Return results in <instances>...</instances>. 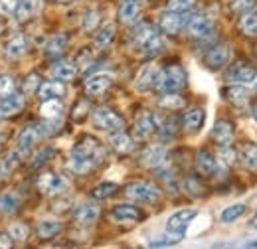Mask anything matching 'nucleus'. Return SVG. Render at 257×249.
Returning <instances> with one entry per match:
<instances>
[{
    "mask_svg": "<svg viewBox=\"0 0 257 249\" xmlns=\"http://www.w3.org/2000/svg\"><path fill=\"white\" fill-rule=\"evenodd\" d=\"M133 42L147 54V56H157L164 50V42L157 26L153 24H141L133 32Z\"/></svg>",
    "mask_w": 257,
    "mask_h": 249,
    "instance_id": "1",
    "label": "nucleus"
},
{
    "mask_svg": "<svg viewBox=\"0 0 257 249\" xmlns=\"http://www.w3.org/2000/svg\"><path fill=\"white\" fill-rule=\"evenodd\" d=\"M186 81H188V77H186L184 67L178 65V63H170V65L159 69V77H157V87L155 89H159L162 93L180 91L182 87H186Z\"/></svg>",
    "mask_w": 257,
    "mask_h": 249,
    "instance_id": "2",
    "label": "nucleus"
},
{
    "mask_svg": "<svg viewBox=\"0 0 257 249\" xmlns=\"http://www.w3.org/2000/svg\"><path fill=\"white\" fill-rule=\"evenodd\" d=\"M71 155L81 156V158L89 160L93 166H97V164H101V162L105 160V147H103V145L97 141L95 137L85 135V137H81V139H79V141L73 145Z\"/></svg>",
    "mask_w": 257,
    "mask_h": 249,
    "instance_id": "3",
    "label": "nucleus"
},
{
    "mask_svg": "<svg viewBox=\"0 0 257 249\" xmlns=\"http://www.w3.org/2000/svg\"><path fill=\"white\" fill-rule=\"evenodd\" d=\"M196 216H198V212L194 208L178 210L176 214H172L168 218V221H166V233L172 239H176V241L184 239V235H186V231H188V227H190V223H192V219Z\"/></svg>",
    "mask_w": 257,
    "mask_h": 249,
    "instance_id": "4",
    "label": "nucleus"
},
{
    "mask_svg": "<svg viewBox=\"0 0 257 249\" xmlns=\"http://www.w3.org/2000/svg\"><path fill=\"white\" fill-rule=\"evenodd\" d=\"M125 196L139 204H157L162 198L161 190L151 182H131L125 188Z\"/></svg>",
    "mask_w": 257,
    "mask_h": 249,
    "instance_id": "5",
    "label": "nucleus"
},
{
    "mask_svg": "<svg viewBox=\"0 0 257 249\" xmlns=\"http://www.w3.org/2000/svg\"><path fill=\"white\" fill-rule=\"evenodd\" d=\"M93 125L101 131L115 133V131H123L125 129V119L117 111H113L111 107H99L93 113Z\"/></svg>",
    "mask_w": 257,
    "mask_h": 249,
    "instance_id": "6",
    "label": "nucleus"
},
{
    "mask_svg": "<svg viewBox=\"0 0 257 249\" xmlns=\"http://www.w3.org/2000/svg\"><path fill=\"white\" fill-rule=\"evenodd\" d=\"M44 137H46V135H44L42 123L28 125V127L18 135V155L22 156V158H26V156L34 151L36 143H38L40 139H44Z\"/></svg>",
    "mask_w": 257,
    "mask_h": 249,
    "instance_id": "7",
    "label": "nucleus"
},
{
    "mask_svg": "<svg viewBox=\"0 0 257 249\" xmlns=\"http://www.w3.org/2000/svg\"><path fill=\"white\" fill-rule=\"evenodd\" d=\"M225 79L229 83H253L257 79V67L251 62H235L225 71Z\"/></svg>",
    "mask_w": 257,
    "mask_h": 249,
    "instance_id": "8",
    "label": "nucleus"
},
{
    "mask_svg": "<svg viewBox=\"0 0 257 249\" xmlns=\"http://www.w3.org/2000/svg\"><path fill=\"white\" fill-rule=\"evenodd\" d=\"M184 30L188 32V36L192 40H206L212 30H214V24H212V18L204 12H198V14H192L186 22V28Z\"/></svg>",
    "mask_w": 257,
    "mask_h": 249,
    "instance_id": "9",
    "label": "nucleus"
},
{
    "mask_svg": "<svg viewBox=\"0 0 257 249\" xmlns=\"http://www.w3.org/2000/svg\"><path fill=\"white\" fill-rule=\"evenodd\" d=\"M36 188L42 192V194H48V196H58L67 190V180L64 176H60L58 172H44L42 176H38L36 180Z\"/></svg>",
    "mask_w": 257,
    "mask_h": 249,
    "instance_id": "10",
    "label": "nucleus"
},
{
    "mask_svg": "<svg viewBox=\"0 0 257 249\" xmlns=\"http://www.w3.org/2000/svg\"><path fill=\"white\" fill-rule=\"evenodd\" d=\"M229 58H231V50H229V46L227 44H216V46H212L206 54H204V65L208 67V69H222L224 65H227L229 62Z\"/></svg>",
    "mask_w": 257,
    "mask_h": 249,
    "instance_id": "11",
    "label": "nucleus"
},
{
    "mask_svg": "<svg viewBox=\"0 0 257 249\" xmlns=\"http://www.w3.org/2000/svg\"><path fill=\"white\" fill-rule=\"evenodd\" d=\"M186 22H188V16L184 12H172V10H166L161 16V28L164 30V34L168 36H176L186 28Z\"/></svg>",
    "mask_w": 257,
    "mask_h": 249,
    "instance_id": "12",
    "label": "nucleus"
},
{
    "mask_svg": "<svg viewBox=\"0 0 257 249\" xmlns=\"http://www.w3.org/2000/svg\"><path fill=\"white\" fill-rule=\"evenodd\" d=\"M159 125L161 123H159V119H157L155 113L145 111V113L139 115V119H137V123H135V137L141 139V141H145V139L153 137V135L159 131Z\"/></svg>",
    "mask_w": 257,
    "mask_h": 249,
    "instance_id": "13",
    "label": "nucleus"
},
{
    "mask_svg": "<svg viewBox=\"0 0 257 249\" xmlns=\"http://www.w3.org/2000/svg\"><path fill=\"white\" fill-rule=\"evenodd\" d=\"M46 6V0H18V6L14 10V20L16 22H28L34 16H38Z\"/></svg>",
    "mask_w": 257,
    "mask_h": 249,
    "instance_id": "14",
    "label": "nucleus"
},
{
    "mask_svg": "<svg viewBox=\"0 0 257 249\" xmlns=\"http://www.w3.org/2000/svg\"><path fill=\"white\" fill-rule=\"evenodd\" d=\"M111 219L117 223H137L145 219V214L133 204H119L111 210Z\"/></svg>",
    "mask_w": 257,
    "mask_h": 249,
    "instance_id": "15",
    "label": "nucleus"
},
{
    "mask_svg": "<svg viewBox=\"0 0 257 249\" xmlns=\"http://www.w3.org/2000/svg\"><path fill=\"white\" fill-rule=\"evenodd\" d=\"M157 77H159V67H157V65H153V63L145 65V67L139 71L137 81H135L137 91L147 93V91L155 89V87H157Z\"/></svg>",
    "mask_w": 257,
    "mask_h": 249,
    "instance_id": "16",
    "label": "nucleus"
},
{
    "mask_svg": "<svg viewBox=\"0 0 257 249\" xmlns=\"http://www.w3.org/2000/svg\"><path fill=\"white\" fill-rule=\"evenodd\" d=\"M113 85V77L109 73H95L85 81V91L91 97H101Z\"/></svg>",
    "mask_w": 257,
    "mask_h": 249,
    "instance_id": "17",
    "label": "nucleus"
},
{
    "mask_svg": "<svg viewBox=\"0 0 257 249\" xmlns=\"http://www.w3.org/2000/svg\"><path fill=\"white\" fill-rule=\"evenodd\" d=\"M166 149L164 147H149V149H145L143 151V155H141V164L145 166V168H159L162 164H166Z\"/></svg>",
    "mask_w": 257,
    "mask_h": 249,
    "instance_id": "18",
    "label": "nucleus"
},
{
    "mask_svg": "<svg viewBox=\"0 0 257 249\" xmlns=\"http://www.w3.org/2000/svg\"><path fill=\"white\" fill-rule=\"evenodd\" d=\"M26 105V99L22 93H12L4 99H0V115L2 117H14L16 113H20Z\"/></svg>",
    "mask_w": 257,
    "mask_h": 249,
    "instance_id": "19",
    "label": "nucleus"
},
{
    "mask_svg": "<svg viewBox=\"0 0 257 249\" xmlns=\"http://www.w3.org/2000/svg\"><path fill=\"white\" fill-rule=\"evenodd\" d=\"M206 123V111L202 107H192L184 113L182 117V125H184V131L186 133H198Z\"/></svg>",
    "mask_w": 257,
    "mask_h": 249,
    "instance_id": "20",
    "label": "nucleus"
},
{
    "mask_svg": "<svg viewBox=\"0 0 257 249\" xmlns=\"http://www.w3.org/2000/svg\"><path fill=\"white\" fill-rule=\"evenodd\" d=\"M28 38L24 36V34H14L8 42H6V46H4V54L8 56V58H12V60H16V58H22L26 52H28Z\"/></svg>",
    "mask_w": 257,
    "mask_h": 249,
    "instance_id": "21",
    "label": "nucleus"
},
{
    "mask_svg": "<svg viewBox=\"0 0 257 249\" xmlns=\"http://www.w3.org/2000/svg\"><path fill=\"white\" fill-rule=\"evenodd\" d=\"M65 85L60 79H52V81H42L40 89H38V97L42 101H48V99H62L65 95Z\"/></svg>",
    "mask_w": 257,
    "mask_h": 249,
    "instance_id": "22",
    "label": "nucleus"
},
{
    "mask_svg": "<svg viewBox=\"0 0 257 249\" xmlns=\"http://www.w3.org/2000/svg\"><path fill=\"white\" fill-rule=\"evenodd\" d=\"M196 168L204 176L216 174L218 172V160H216V156L212 155L210 151H198V155H196Z\"/></svg>",
    "mask_w": 257,
    "mask_h": 249,
    "instance_id": "23",
    "label": "nucleus"
},
{
    "mask_svg": "<svg viewBox=\"0 0 257 249\" xmlns=\"http://www.w3.org/2000/svg\"><path fill=\"white\" fill-rule=\"evenodd\" d=\"M109 143H111L113 151L119 153V155H128V153H133V149H135V141L128 137L125 131H115V133H111Z\"/></svg>",
    "mask_w": 257,
    "mask_h": 249,
    "instance_id": "24",
    "label": "nucleus"
},
{
    "mask_svg": "<svg viewBox=\"0 0 257 249\" xmlns=\"http://www.w3.org/2000/svg\"><path fill=\"white\" fill-rule=\"evenodd\" d=\"M99 218V208L93 204H81L73 210V219L79 225H91Z\"/></svg>",
    "mask_w": 257,
    "mask_h": 249,
    "instance_id": "25",
    "label": "nucleus"
},
{
    "mask_svg": "<svg viewBox=\"0 0 257 249\" xmlns=\"http://www.w3.org/2000/svg\"><path fill=\"white\" fill-rule=\"evenodd\" d=\"M67 42H69V40H67L65 34H56V36H52V38L48 40L46 48H44L46 56H48V58H54V60L62 58L65 52V48H67Z\"/></svg>",
    "mask_w": 257,
    "mask_h": 249,
    "instance_id": "26",
    "label": "nucleus"
},
{
    "mask_svg": "<svg viewBox=\"0 0 257 249\" xmlns=\"http://www.w3.org/2000/svg\"><path fill=\"white\" fill-rule=\"evenodd\" d=\"M212 139L218 145H229L233 141V125L229 121H216L214 129H212Z\"/></svg>",
    "mask_w": 257,
    "mask_h": 249,
    "instance_id": "27",
    "label": "nucleus"
},
{
    "mask_svg": "<svg viewBox=\"0 0 257 249\" xmlns=\"http://www.w3.org/2000/svg\"><path fill=\"white\" fill-rule=\"evenodd\" d=\"M224 97L233 105H245L249 101V89L243 83H231L224 89Z\"/></svg>",
    "mask_w": 257,
    "mask_h": 249,
    "instance_id": "28",
    "label": "nucleus"
},
{
    "mask_svg": "<svg viewBox=\"0 0 257 249\" xmlns=\"http://www.w3.org/2000/svg\"><path fill=\"white\" fill-rule=\"evenodd\" d=\"M237 28L247 38H257V10H247L241 14Z\"/></svg>",
    "mask_w": 257,
    "mask_h": 249,
    "instance_id": "29",
    "label": "nucleus"
},
{
    "mask_svg": "<svg viewBox=\"0 0 257 249\" xmlns=\"http://www.w3.org/2000/svg\"><path fill=\"white\" fill-rule=\"evenodd\" d=\"M141 14V2L139 0H125L119 8V20L123 24H133Z\"/></svg>",
    "mask_w": 257,
    "mask_h": 249,
    "instance_id": "30",
    "label": "nucleus"
},
{
    "mask_svg": "<svg viewBox=\"0 0 257 249\" xmlns=\"http://www.w3.org/2000/svg\"><path fill=\"white\" fill-rule=\"evenodd\" d=\"M239 162L247 170H257V145L255 143H245L239 149Z\"/></svg>",
    "mask_w": 257,
    "mask_h": 249,
    "instance_id": "31",
    "label": "nucleus"
},
{
    "mask_svg": "<svg viewBox=\"0 0 257 249\" xmlns=\"http://www.w3.org/2000/svg\"><path fill=\"white\" fill-rule=\"evenodd\" d=\"M64 113V103L60 99H48V101H42V107H40V115L44 119H60Z\"/></svg>",
    "mask_w": 257,
    "mask_h": 249,
    "instance_id": "32",
    "label": "nucleus"
},
{
    "mask_svg": "<svg viewBox=\"0 0 257 249\" xmlns=\"http://www.w3.org/2000/svg\"><path fill=\"white\" fill-rule=\"evenodd\" d=\"M18 208H20V198H18V194L6 192V194L0 196V214H2V216H12V214L18 212Z\"/></svg>",
    "mask_w": 257,
    "mask_h": 249,
    "instance_id": "33",
    "label": "nucleus"
},
{
    "mask_svg": "<svg viewBox=\"0 0 257 249\" xmlns=\"http://www.w3.org/2000/svg\"><path fill=\"white\" fill-rule=\"evenodd\" d=\"M159 105L166 111H178V109H182L186 105V99L182 95H178L176 91H166L159 99Z\"/></svg>",
    "mask_w": 257,
    "mask_h": 249,
    "instance_id": "34",
    "label": "nucleus"
},
{
    "mask_svg": "<svg viewBox=\"0 0 257 249\" xmlns=\"http://www.w3.org/2000/svg\"><path fill=\"white\" fill-rule=\"evenodd\" d=\"M77 65L71 62H58L54 67H52V75H54V79H60V81H69V79H73L75 77V73H77V69H75Z\"/></svg>",
    "mask_w": 257,
    "mask_h": 249,
    "instance_id": "35",
    "label": "nucleus"
},
{
    "mask_svg": "<svg viewBox=\"0 0 257 249\" xmlns=\"http://www.w3.org/2000/svg\"><path fill=\"white\" fill-rule=\"evenodd\" d=\"M113 38H115V26H113V24H105V26H101L99 32L95 34L93 44H95L97 50H105V48L111 46Z\"/></svg>",
    "mask_w": 257,
    "mask_h": 249,
    "instance_id": "36",
    "label": "nucleus"
},
{
    "mask_svg": "<svg viewBox=\"0 0 257 249\" xmlns=\"http://www.w3.org/2000/svg\"><path fill=\"white\" fill-rule=\"evenodd\" d=\"M60 231H62V223L56 221V219H44L38 225V235L42 239H54Z\"/></svg>",
    "mask_w": 257,
    "mask_h": 249,
    "instance_id": "37",
    "label": "nucleus"
},
{
    "mask_svg": "<svg viewBox=\"0 0 257 249\" xmlns=\"http://www.w3.org/2000/svg\"><path fill=\"white\" fill-rule=\"evenodd\" d=\"M245 212H247V206L245 204H231V206H227V208L222 210L220 219L224 223H233V221H237L241 216H245Z\"/></svg>",
    "mask_w": 257,
    "mask_h": 249,
    "instance_id": "38",
    "label": "nucleus"
},
{
    "mask_svg": "<svg viewBox=\"0 0 257 249\" xmlns=\"http://www.w3.org/2000/svg\"><path fill=\"white\" fill-rule=\"evenodd\" d=\"M20 158L22 156L18 155V151H16V153H12V155H8L6 158L0 160V180H6V178L12 176V172L16 170V166L20 162Z\"/></svg>",
    "mask_w": 257,
    "mask_h": 249,
    "instance_id": "39",
    "label": "nucleus"
},
{
    "mask_svg": "<svg viewBox=\"0 0 257 249\" xmlns=\"http://www.w3.org/2000/svg\"><path fill=\"white\" fill-rule=\"evenodd\" d=\"M67 168H69L71 172H75V174H87V172H91L95 166H93L89 160L81 158V156L71 155L69 156V162H67Z\"/></svg>",
    "mask_w": 257,
    "mask_h": 249,
    "instance_id": "40",
    "label": "nucleus"
},
{
    "mask_svg": "<svg viewBox=\"0 0 257 249\" xmlns=\"http://www.w3.org/2000/svg\"><path fill=\"white\" fill-rule=\"evenodd\" d=\"M117 190H119V184H115V182H101V184H97V186L91 190V198H93V200H107V198H111Z\"/></svg>",
    "mask_w": 257,
    "mask_h": 249,
    "instance_id": "41",
    "label": "nucleus"
},
{
    "mask_svg": "<svg viewBox=\"0 0 257 249\" xmlns=\"http://www.w3.org/2000/svg\"><path fill=\"white\" fill-rule=\"evenodd\" d=\"M235 151L229 147V145H222L220 151H218V168H229L233 162H235Z\"/></svg>",
    "mask_w": 257,
    "mask_h": 249,
    "instance_id": "42",
    "label": "nucleus"
},
{
    "mask_svg": "<svg viewBox=\"0 0 257 249\" xmlns=\"http://www.w3.org/2000/svg\"><path fill=\"white\" fill-rule=\"evenodd\" d=\"M8 233H10V237L14 241H26L28 235H30V229H28L26 223H12L10 229H8Z\"/></svg>",
    "mask_w": 257,
    "mask_h": 249,
    "instance_id": "43",
    "label": "nucleus"
},
{
    "mask_svg": "<svg viewBox=\"0 0 257 249\" xmlns=\"http://www.w3.org/2000/svg\"><path fill=\"white\" fill-rule=\"evenodd\" d=\"M16 93V79L12 75H0V99Z\"/></svg>",
    "mask_w": 257,
    "mask_h": 249,
    "instance_id": "44",
    "label": "nucleus"
},
{
    "mask_svg": "<svg viewBox=\"0 0 257 249\" xmlns=\"http://www.w3.org/2000/svg\"><path fill=\"white\" fill-rule=\"evenodd\" d=\"M184 188L196 196V198H200V196H204V192H206V188L202 186V182L198 180V178H194V176H188L186 180H184Z\"/></svg>",
    "mask_w": 257,
    "mask_h": 249,
    "instance_id": "45",
    "label": "nucleus"
},
{
    "mask_svg": "<svg viewBox=\"0 0 257 249\" xmlns=\"http://www.w3.org/2000/svg\"><path fill=\"white\" fill-rule=\"evenodd\" d=\"M194 4H196V0H168V10H172V12H186V10H190Z\"/></svg>",
    "mask_w": 257,
    "mask_h": 249,
    "instance_id": "46",
    "label": "nucleus"
},
{
    "mask_svg": "<svg viewBox=\"0 0 257 249\" xmlns=\"http://www.w3.org/2000/svg\"><path fill=\"white\" fill-rule=\"evenodd\" d=\"M99 12L97 10H91V12H87L85 14V18H83V30L85 32H93L99 26Z\"/></svg>",
    "mask_w": 257,
    "mask_h": 249,
    "instance_id": "47",
    "label": "nucleus"
},
{
    "mask_svg": "<svg viewBox=\"0 0 257 249\" xmlns=\"http://www.w3.org/2000/svg\"><path fill=\"white\" fill-rule=\"evenodd\" d=\"M40 85H42L40 75H38V73H30V75L26 77V81H24V91H26V93H38Z\"/></svg>",
    "mask_w": 257,
    "mask_h": 249,
    "instance_id": "48",
    "label": "nucleus"
},
{
    "mask_svg": "<svg viewBox=\"0 0 257 249\" xmlns=\"http://www.w3.org/2000/svg\"><path fill=\"white\" fill-rule=\"evenodd\" d=\"M56 156V151H52V149H44V151H40L38 155H36V158H34L32 166L34 168H38V166H44L50 158H54Z\"/></svg>",
    "mask_w": 257,
    "mask_h": 249,
    "instance_id": "49",
    "label": "nucleus"
},
{
    "mask_svg": "<svg viewBox=\"0 0 257 249\" xmlns=\"http://www.w3.org/2000/svg\"><path fill=\"white\" fill-rule=\"evenodd\" d=\"M87 111H89V103H87L85 99H81V101L73 107V119H75V121H81V119L87 115Z\"/></svg>",
    "mask_w": 257,
    "mask_h": 249,
    "instance_id": "50",
    "label": "nucleus"
},
{
    "mask_svg": "<svg viewBox=\"0 0 257 249\" xmlns=\"http://www.w3.org/2000/svg\"><path fill=\"white\" fill-rule=\"evenodd\" d=\"M174 243H178V241L172 239V237L166 233L164 237H157V239L149 241V247H170V245H174Z\"/></svg>",
    "mask_w": 257,
    "mask_h": 249,
    "instance_id": "51",
    "label": "nucleus"
},
{
    "mask_svg": "<svg viewBox=\"0 0 257 249\" xmlns=\"http://www.w3.org/2000/svg\"><path fill=\"white\" fill-rule=\"evenodd\" d=\"M253 2L255 0H233L231 2V10L233 12H247V10H251V6H253Z\"/></svg>",
    "mask_w": 257,
    "mask_h": 249,
    "instance_id": "52",
    "label": "nucleus"
},
{
    "mask_svg": "<svg viewBox=\"0 0 257 249\" xmlns=\"http://www.w3.org/2000/svg\"><path fill=\"white\" fill-rule=\"evenodd\" d=\"M16 6H18V0H0V14H2V16L14 14Z\"/></svg>",
    "mask_w": 257,
    "mask_h": 249,
    "instance_id": "53",
    "label": "nucleus"
},
{
    "mask_svg": "<svg viewBox=\"0 0 257 249\" xmlns=\"http://www.w3.org/2000/svg\"><path fill=\"white\" fill-rule=\"evenodd\" d=\"M12 243H14V239L10 237V233H2V231H0V249L12 247Z\"/></svg>",
    "mask_w": 257,
    "mask_h": 249,
    "instance_id": "54",
    "label": "nucleus"
},
{
    "mask_svg": "<svg viewBox=\"0 0 257 249\" xmlns=\"http://www.w3.org/2000/svg\"><path fill=\"white\" fill-rule=\"evenodd\" d=\"M243 247H257V239H249L243 243Z\"/></svg>",
    "mask_w": 257,
    "mask_h": 249,
    "instance_id": "55",
    "label": "nucleus"
},
{
    "mask_svg": "<svg viewBox=\"0 0 257 249\" xmlns=\"http://www.w3.org/2000/svg\"><path fill=\"white\" fill-rule=\"evenodd\" d=\"M249 227H251V229H257V212H255V216L251 218V221H249Z\"/></svg>",
    "mask_w": 257,
    "mask_h": 249,
    "instance_id": "56",
    "label": "nucleus"
},
{
    "mask_svg": "<svg viewBox=\"0 0 257 249\" xmlns=\"http://www.w3.org/2000/svg\"><path fill=\"white\" fill-rule=\"evenodd\" d=\"M253 115H255V119H257V103L253 105Z\"/></svg>",
    "mask_w": 257,
    "mask_h": 249,
    "instance_id": "57",
    "label": "nucleus"
},
{
    "mask_svg": "<svg viewBox=\"0 0 257 249\" xmlns=\"http://www.w3.org/2000/svg\"><path fill=\"white\" fill-rule=\"evenodd\" d=\"M58 2H71V0H58Z\"/></svg>",
    "mask_w": 257,
    "mask_h": 249,
    "instance_id": "58",
    "label": "nucleus"
},
{
    "mask_svg": "<svg viewBox=\"0 0 257 249\" xmlns=\"http://www.w3.org/2000/svg\"><path fill=\"white\" fill-rule=\"evenodd\" d=\"M2 30H4V26H2V24H0V32H2Z\"/></svg>",
    "mask_w": 257,
    "mask_h": 249,
    "instance_id": "59",
    "label": "nucleus"
},
{
    "mask_svg": "<svg viewBox=\"0 0 257 249\" xmlns=\"http://www.w3.org/2000/svg\"><path fill=\"white\" fill-rule=\"evenodd\" d=\"M0 143H2V139H0Z\"/></svg>",
    "mask_w": 257,
    "mask_h": 249,
    "instance_id": "60",
    "label": "nucleus"
}]
</instances>
